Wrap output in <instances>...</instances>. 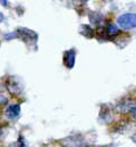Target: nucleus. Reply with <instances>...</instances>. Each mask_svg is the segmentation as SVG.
<instances>
[{"mask_svg":"<svg viewBox=\"0 0 136 147\" xmlns=\"http://www.w3.org/2000/svg\"><path fill=\"white\" fill-rule=\"evenodd\" d=\"M19 113H21V107L19 105L17 104H13V105H9L7 109H6V115L8 119L10 120H15L19 116Z\"/></svg>","mask_w":136,"mask_h":147,"instance_id":"obj_2","label":"nucleus"},{"mask_svg":"<svg viewBox=\"0 0 136 147\" xmlns=\"http://www.w3.org/2000/svg\"><path fill=\"white\" fill-rule=\"evenodd\" d=\"M118 24L126 30L136 28V15L135 14H124L118 18Z\"/></svg>","mask_w":136,"mask_h":147,"instance_id":"obj_1","label":"nucleus"},{"mask_svg":"<svg viewBox=\"0 0 136 147\" xmlns=\"http://www.w3.org/2000/svg\"><path fill=\"white\" fill-rule=\"evenodd\" d=\"M131 112H132V114L135 116V119H136V107H133V109L131 110Z\"/></svg>","mask_w":136,"mask_h":147,"instance_id":"obj_7","label":"nucleus"},{"mask_svg":"<svg viewBox=\"0 0 136 147\" xmlns=\"http://www.w3.org/2000/svg\"><path fill=\"white\" fill-rule=\"evenodd\" d=\"M133 142H134V143H136V135H135V137H133Z\"/></svg>","mask_w":136,"mask_h":147,"instance_id":"obj_9","label":"nucleus"},{"mask_svg":"<svg viewBox=\"0 0 136 147\" xmlns=\"http://www.w3.org/2000/svg\"><path fill=\"white\" fill-rule=\"evenodd\" d=\"M17 147H26L25 146V140H24V138L21 136L19 137V139L17 140Z\"/></svg>","mask_w":136,"mask_h":147,"instance_id":"obj_5","label":"nucleus"},{"mask_svg":"<svg viewBox=\"0 0 136 147\" xmlns=\"http://www.w3.org/2000/svg\"><path fill=\"white\" fill-rule=\"evenodd\" d=\"M0 2H1V5L5 6V7L8 6V1H7V0H0Z\"/></svg>","mask_w":136,"mask_h":147,"instance_id":"obj_6","label":"nucleus"},{"mask_svg":"<svg viewBox=\"0 0 136 147\" xmlns=\"http://www.w3.org/2000/svg\"><path fill=\"white\" fill-rule=\"evenodd\" d=\"M107 32L109 33V34H117L118 33V29H117V26L116 25H113V24H109L108 26H107Z\"/></svg>","mask_w":136,"mask_h":147,"instance_id":"obj_4","label":"nucleus"},{"mask_svg":"<svg viewBox=\"0 0 136 147\" xmlns=\"http://www.w3.org/2000/svg\"><path fill=\"white\" fill-rule=\"evenodd\" d=\"M64 63L68 69H71L75 64V50L70 49L64 54Z\"/></svg>","mask_w":136,"mask_h":147,"instance_id":"obj_3","label":"nucleus"},{"mask_svg":"<svg viewBox=\"0 0 136 147\" xmlns=\"http://www.w3.org/2000/svg\"><path fill=\"white\" fill-rule=\"evenodd\" d=\"M2 18H3V15H2V14H0V22H1V20H2Z\"/></svg>","mask_w":136,"mask_h":147,"instance_id":"obj_8","label":"nucleus"}]
</instances>
